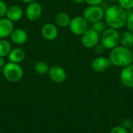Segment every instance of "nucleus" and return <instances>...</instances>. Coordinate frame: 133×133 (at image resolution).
Segmentation results:
<instances>
[{"instance_id":"f257e3e1","label":"nucleus","mask_w":133,"mask_h":133,"mask_svg":"<svg viewBox=\"0 0 133 133\" xmlns=\"http://www.w3.org/2000/svg\"><path fill=\"white\" fill-rule=\"evenodd\" d=\"M128 12L118 5H113L104 11V22L110 28L119 30L125 26Z\"/></svg>"},{"instance_id":"f03ea898","label":"nucleus","mask_w":133,"mask_h":133,"mask_svg":"<svg viewBox=\"0 0 133 133\" xmlns=\"http://www.w3.org/2000/svg\"><path fill=\"white\" fill-rule=\"evenodd\" d=\"M109 60L111 65L124 68L133 63V55L129 48L118 45L111 50Z\"/></svg>"},{"instance_id":"7ed1b4c3","label":"nucleus","mask_w":133,"mask_h":133,"mask_svg":"<svg viewBox=\"0 0 133 133\" xmlns=\"http://www.w3.org/2000/svg\"><path fill=\"white\" fill-rule=\"evenodd\" d=\"M121 34L118 30L113 28H107L101 35V43L107 50H112L120 45Z\"/></svg>"},{"instance_id":"20e7f679","label":"nucleus","mask_w":133,"mask_h":133,"mask_svg":"<svg viewBox=\"0 0 133 133\" xmlns=\"http://www.w3.org/2000/svg\"><path fill=\"white\" fill-rule=\"evenodd\" d=\"M2 73L6 80L11 83L19 82L23 76V70L19 64L8 62L2 68Z\"/></svg>"},{"instance_id":"39448f33","label":"nucleus","mask_w":133,"mask_h":133,"mask_svg":"<svg viewBox=\"0 0 133 133\" xmlns=\"http://www.w3.org/2000/svg\"><path fill=\"white\" fill-rule=\"evenodd\" d=\"M83 16L89 23L93 24L104 19V10L100 5H89L84 9Z\"/></svg>"},{"instance_id":"423d86ee","label":"nucleus","mask_w":133,"mask_h":133,"mask_svg":"<svg viewBox=\"0 0 133 133\" xmlns=\"http://www.w3.org/2000/svg\"><path fill=\"white\" fill-rule=\"evenodd\" d=\"M101 34L95 31L92 27L88 28L81 35V43L87 48H94L100 43Z\"/></svg>"},{"instance_id":"0eeeda50","label":"nucleus","mask_w":133,"mask_h":133,"mask_svg":"<svg viewBox=\"0 0 133 133\" xmlns=\"http://www.w3.org/2000/svg\"><path fill=\"white\" fill-rule=\"evenodd\" d=\"M69 27L73 34L81 36L89 28V23L84 19L83 16H76L71 19Z\"/></svg>"},{"instance_id":"6e6552de","label":"nucleus","mask_w":133,"mask_h":133,"mask_svg":"<svg viewBox=\"0 0 133 133\" xmlns=\"http://www.w3.org/2000/svg\"><path fill=\"white\" fill-rule=\"evenodd\" d=\"M42 6L41 5L37 2H34L32 3L28 4L26 9V17L29 21L35 22L40 19L42 14Z\"/></svg>"},{"instance_id":"1a4fd4ad","label":"nucleus","mask_w":133,"mask_h":133,"mask_svg":"<svg viewBox=\"0 0 133 133\" xmlns=\"http://www.w3.org/2000/svg\"><path fill=\"white\" fill-rule=\"evenodd\" d=\"M49 78L51 81L55 83H63L67 77V73L65 69L60 65H53L50 67L48 72Z\"/></svg>"},{"instance_id":"9d476101","label":"nucleus","mask_w":133,"mask_h":133,"mask_svg":"<svg viewBox=\"0 0 133 133\" xmlns=\"http://www.w3.org/2000/svg\"><path fill=\"white\" fill-rule=\"evenodd\" d=\"M111 65V63L108 58L104 56H98L96 57L91 62L92 69L97 73H101L108 70Z\"/></svg>"},{"instance_id":"9b49d317","label":"nucleus","mask_w":133,"mask_h":133,"mask_svg":"<svg viewBox=\"0 0 133 133\" xmlns=\"http://www.w3.org/2000/svg\"><path fill=\"white\" fill-rule=\"evenodd\" d=\"M42 37L47 41H55L58 35V29L56 24L51 23H45L41 30Z\"/></svg>"},{"instance_id":"f8f14e48","label":"nucleus","mask_w":133,"mask_h":133,"mask_svg":"<svg viewBox=\"0 0 133 133\" xmlns=\"http://www.w3.org/2000/svg\"><path fill=\"white\" fill-rule=\"evenodd\" d=\"M120 79L124 86L133 88V63L122 68L120 72Z\"/></svg>"},{"instance_id":"ddd939ff","label":"nucleus","mask_w":133,"mask_h":133,"mask_svg":"<svg viewBox=\"0 0 133 133\" xmlns=\"http://www.w3.org/2000/svg\"><path fill=\"white\" fill-rule=\"evenodd\" d=\"M14 30L13 22L6 17L0 18V39L9 37Z\"/></svg>"},{"instance_id":"4468645a","label":"nucleus","mask_w":133,"mask_h":133,"mask_svg":"<svg viewBox=\"0 0 133 133\" xmlns=\"http://www.w3.org/2000/svg\"><path fill=\"white\" fill-rule=\"evenodd\" d=\"M23 16V11L22 8L18 5H12L8 6L5 17L12 22H17L22 19Z\"/></svg>"},{"instance_id":"2eb2a0df","label":"nucleus","mask_w":133,"mask_h":133,"mask_svg":"<svg viewBox=\"0 0 133 133\" xmlns=\"http://www.w3.org/2000/svg\"><path fill=\"white\" fill-rule=\"evenodd\" d=\"M11 41L16 45H22L25 44L28 39V34L23 29H14L9 36Z\"/></svg>"},{"instance_id":"dca6fc26","label":"nucleus","mask_w":133,"mask_h":133,"mask_svg":"<svg viewBox=\"0 0 133 133\" xmlns=\"http://www.w3.org/2000/svg\"><path fill=\"white\" fill-rule=\"evenodd\" d=\"M8 58L10 62L19 64L25 59V52L20 48H12L8 55Z\"/></svg>"},{"instance_id":"f3484780","label":"nucleus","mask_w":133,"mask_h":133,"mask_svg":"<svg viewBox=\"0 0 133 133\" xmlns=\"http://www.w3.org/2000/svg\"><path fill=\"white\" fill-rule=\"evenodd\" d=\"M55 21L57 26L65 28V27H69L71 21V17L65 12H59L56 14Z\"/></svg>"},{"instance_id":"a211bd4d","label":"nucleus","mask_w":133,"mask_h":133,"mask_svg":"<svg viewBox=\"0 0 133 133\" xmlns=\"http://www.w3.org/2000/svg\"><path fill=\"white\" fill-rule=\"evenodd\" d=\"M120 45L127 48H131L133 46V34L132 32L127 30L123 32L121 34L120 37Z\"/></svg>"},{"instance_id":"6ab92c4d","label":"nucleus","mask_w":133,"mask_h":133,"mask_svg":"<svg viewBox=\"0 0 133 133\" xmlns=\"http://www.w3.org/2000/svg\"><path fill=\"white\" fill-rule=\"evenodd\" d=\"M11 50L12 46L10 42L6 39H0V56L3 58L8 56Z\"/></svg>"},{"instance_id":"aec40b11","label":"nucleus","mask_w":133,"mask_h":133,"mask_svg":"<svg viewBox=\"0 0 133 133\" xmlns=\"http://www.w3.org/2000/svg\"><path fill=\"white\" fill-rule=\"evenodd\" d=\"M34 69L38 74L45 75V74L48 73L49 69H50V66L44 61H38L34 65Z\"/></svg>"},{"instance_id":"412c9836","label":"nucleus","mask_w":133,"mask_h":133,"mask_svg":"<svg viewBox=\"0 0 133 133\" xmlns=\"http://www.w3.org/2000/svg\"><path fill=\"white\" fill-rule=\"evenodd\" d=\"M95 31H97L98 34H101L107 28H108V26L106 24V23L103 20H100L98 22H96L92 24V26H91Z\"/></svg>"},{"instance_id":"4be33fe9","label":"nucleus","mask_w":133,"mask_h":133,"mask_svg":"<svg viewBox=\"0 0 133 133\" xmlns=\"http://www.w3.org/2000/svg\"><path fill=\"white\" fill-rule=\"evenodd\" d=\"M118 5H120L126 11L133 9V0H118Z\"/></svg>"},{"instance_id":"5701e85b","label":"nucleus","mask_w":133,"mask_h":133,"mask_svg":"<svg viewBox=\"0 0 133 133\" xmlns=\"http://www.w3.org/2000/svg\"><path fill=\"white\" fill-rule=\"evenodd\" d=\"M125 26L127 27V30L132 32L133 34V12L128 13V17L126 19Z\"/></svg>"},{"instance_id":"b1692460","label":"nucleus","mask_w":133,"mask_h":133,"mask_svg":"<svg viewBox=\"0 0 133 133\" xmlns=\"http://www.w3.org/2000/svg\"><path fill=\"white\" fill-rule=\"evenodd\" d=\"M121 125L122 127H124L125 129L129 130V129H130L132 128V126L133 125V121L131 118H124L122 121V125Z\"/></svg>"},{"instance_id":"393cba45","label":"nucleus","mask_w":133,"mask_h":133,"mask_svg":"<svg viewBox=\"0 0 133 133\" xmlns=\"http://www.w3.org/2000/svg\"><path fill=\"white\" fill-rule=\"evenodd\" d=\"M110 133H129V130L125 129L122 125H117L111 129Z\"/></svg>"},{"instance_id":"a878e982","label":"nucleus","mask_w":133,"mask_h":133,"mask_svg":"<svg viewBox=\"0 0 133 133\" xmlns=\"http://www.w3.org/2000/svg\"><path fill=\"white\" fill-rule=\"evenodd\" d=\"M105 50H106V49L104 48V47L102 45V44H101V43L97 44L94 48V53H95L96 55H98L99 56H100V55H101L104 52V51H105Z\"/></svg>"},{"instance_id":"bb28decb","label":"nucleus","mask_w":133,"mask_h":133,"mask_svg":"<svg viewBox=\"0 0 133 133\" xmlns=\"http://www.w3.org/2000/svg\"><path fill=\"white\" fill-rule=\"evenodd\" d=\"M7 8H8V6H7L6 3L4 1L0 0V18H2L5 16Z\"/></svg>"},{"instance_id":"cd10ccee","label":"nucleus","mask_w":133,"mask_h":133,"mask_svg":"<svg viewBox=\"0 0 133 133\" xmlns=\"http://www.w3.org/2000/svg\"><path fill=\"white\" fill-rule=\"evenodd\" d=\"M104 0H85L88 5H100Z\"/></svg>"},{"instance_id":"c85d7f7f","label":"nucleus","mask_w":133,"mask_h":133,"mask_svg":"<svg viewBox=\"0 0 133 133\" xmlns=\"http://www.w3.org/2000/svg\"><path fill=\"white\" fill-rule=\"evenodd\" d=\"M5 65V58L1 57L0 56V69H2L4 67V65Z\"/></svg>"},{"instance_id":"c756f323","label":"nucleus","mask_w":133,"mask_h":133,"mask_svg":"<svg viewBox=\"0 0 133 133\" xmlns=\"http://www.w3.org/2000/svg\"><path fill=\"white\" fill-rule=\"evenodd\" d=\"M20 1L23 2H24V3H26V4H30V3L37 2V0H20Z\"/></svg>"},{"instance_id":"7c9ffc66","label":"nucleus","mask_w":133,"mask_h":133,"mask_svg":"<svg viewBox=\"0 0 133 133\" xmlns=\"http://www.w3.org/2000/svg\"><path fill=\"white\" fill-rule=\"evenodd\" d=\"M76 4H83L85 2V0H72Z\"/></svg>"},{"instance_id":"2f4dec72","label":"nucleus","mask_w":133,"mask_h":133,"mask_svg":"<svg viewBox=\"0 0 133 133\" xmlns=\"http://www.w3.org/2000/svg\"><path fill=\"white\" fill-rule=\"evenodd\" d=\"M130 133H133V125L132 126V128L130 129Z\"/></svg>"},{"instance_id":"473e14b6","label":"nucleus","mask_w":133,"mask_h":133,"mask_svg":"<svg viewBox=\"0 0 133 133\" xmlns=\"http://www.w3.org/2000/svg\"><path fill=\"white\" fill-rule=\"evenodd\" d=\"M110 2H118V0H109Z\"/></svg>"},{"instance_id":"72a5a7b5","label":"nucleus","mask_w":133,"mask_h":133,"mask_svg":"<svg viewBox=\"0 0 133 133\" xmlns=\"http://www.w3.org/2000/svg\"><path fill=\"white\" fill-rule=\"evenodd\" d=\"M130 50H131V51H132V55H133V46L130 48Z\"/></svg>"}]
</instances>
